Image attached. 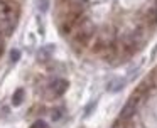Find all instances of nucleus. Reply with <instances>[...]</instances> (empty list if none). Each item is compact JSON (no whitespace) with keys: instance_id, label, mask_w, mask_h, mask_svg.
Returning a JSON list of instances; mask_svg holds the SVG:
<instances>
[{"instance_id":"f257e3e1","label":"nucleus","mask_w":157,"mask_h":128,"mask_svg":"<svg viewBox=\"0 0 157 128\" xmlns=\"http://www.w3.org/2000/svg\"><path fill=\"white\" fill-rule=\"evenodd\" d=\"M135 108H137V100L135 98H130V100L125 103L123 110L120 111V120H128V118L135 113Z\"/></svg>"},{"instance_id":"f03ea898","label":"nucleus","mask_w":157,"mask_h":128,"mask_svg":"<svg viewBox=\"0 0 157 128\" xmlns=\"http://www.w3.org/2000/svg\"><path fill=\"white\" fill-rule=\"evenodd\" d=\"M68 86H69V83L66 79H54L51 83V91L54 93V96H61L68 89Z\"/></svg>"},{"instance_id":"7ed1b4c3","label":"nucleus","mask_w":157,"mask_h":128,"mask_svg":"<svg viewBox=\"0 0 157 128\" xmlns=\"http://www.w3.org/2000/svg\"><path fill=\"white\" fill-rule=\"evenodd\" d=\"M52 52H54V46H52V44H49V46L41 47V49H39V52H37L39 61H46V59H49Z\"/></svg>"},{"instance_id":"20e7f679","label":"nucleus","mask_w":157,"mask_h":128,"mask_svg":"<svg viewBox=\"0 0 157 128\" xmlns=\"http://www.w3.org/2000/svg\"><path fill=\"white\" fill-rule=\"evenodd\" d=\"M123 86H125V79H123V77H115V79L110 81L106 88H108V91H113V93H115V91H120Z\"/></svg>"},{"instance_id":"39448f33","label":"nucleus","mask_w":157,"mask_h":128,"mask_svg":"<svg viewBox=\"0 0 157 128\" xmlns=\"http://www.w3.org/2000/svg\"><path fill=\"white\" fill-rule=\"evenodd\" d=\"M22 101H24V89L19 88V89H15L14 96H12V104H14V106H19V104H22Z\"/></svg>"},{"instance_id":"423d86ee","label":"nucleus","mask_w":157,"mask_h":128,"mask_svg":"<svg viewBox=\"0 0 157 128\" xmlns=\"http://www.w3.org/2000/svg\"><path fill=\"white\" fill-rule=\"evenodd\" d=\"M36 9L41 13H46L49 9V0H36Z\"/></svg>"},{"instance_id":"0eeeda50","label":"nucleus","mask_w":157,"mask_h":128,"mask_svg":"<svg viewBox=\"0 0 157 128\" xmlns=\"http://www.w3.org/2000/svg\"><path fill=\"white\" fill-rule=\"evenodd\" d=\"M29 128H51V126H49L48 121H44V120H37V121H34V123H32Z\"/></svg>"},{"instance_id":"6e6552de","label":"nucleus","mask_w":157,"mask_h":128,"mask_svg":"<svg viewBox=\"0 0 157 128\" xmlns=\"http://www.w3.org/2000/svg\"><path fill=\"white\" fill-rule=\"evenodd\" d=\"M19 59H21V51L19 49L10 51V62H17Z\"/></svg>"},{"instance_id":"1a4fd4ad","label":"nucleus","mask_w":157,"mask_h":128,"mask_svg":"<svg viewBox=\"0 0 157 128\" xmlns=\"http://www.w3.org/2000/svg\"><path fill=\"white\" fill-rule=\"evenodd\" d=\"M63 115V110H58V111H52V120H59V116Z\"/></svg>"},{"instance_id":"9d476101","label":"nucleus","mask_w":157,"mask_h":128,"mask_svg":"<svg viewBox=\"0 0 157 128\" xmlns=\"http://www.w3.org/2000/svg\"><path fill=\"white\" fill-rule=\"evenodd\" d=\"M2 49H4V42H2V39H0V52H2Z\"/></svg>"}]
</instances>
